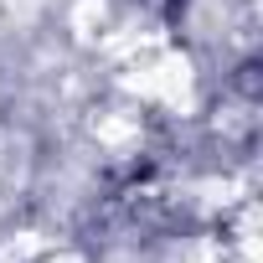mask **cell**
<instances>
[{
    "label": "cell",
    "instance_id": "1",
    "mask_svg": "<svg viewBox=\"0 0 263 263\" xmlns=\"http://www.w3.org/2000/svg\"><path fill=\"white\" fill-rule=\"evenodd\" d=\"M232 83H237V93H242V98H258V62H242Z\"/></svg>",
    "mask_w": 263,
    "mask_h": 263
}]
</instances>
